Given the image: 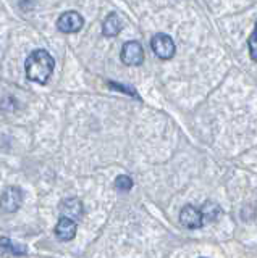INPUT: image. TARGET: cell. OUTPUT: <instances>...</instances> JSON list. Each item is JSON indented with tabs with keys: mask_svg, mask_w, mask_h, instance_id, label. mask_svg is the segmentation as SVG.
Masks as SVG:
<instances>
[{
	"mask_svg": "<svg viewBox=\"0 0 257 258\" xmlns=\"http://www.w3.org/2000/svg\"><path fill=\"white\" fill-rule=\"evenodd\" d=\"M54 67H55L54 56L47 50H44V48L34 50L28 56L26 63H25L28 79L34 81V83H39V84H45L47 81H49L52 71H54Z\"/></svg>",
	"mask_w": 257,
	"mask_h": 258,
	"instance_id": "obj_1",
	"label": "cell"
},
{
	"mask_svg": "<svg viewBox=\"0 0 257 258\" xmlns=\"http://www.w3.org/2000/svg\"><path fill=\"white\" fill-rule=\"evenodd\" d=\"M150 47L160 60H170V58H173L175 52H176L173 39L168 34H164V32H159V34L152 37Z\"/></svg>",
	"mask_w": 257,
	"mask_h": 258,
	"instance_id": "obj_2",
	"label": "cell"
},
{
	"mask_svg": "<svg viewBox=\"0 0 257 258\" xmlns=\"http://www.w3.org/2000/svg\"><path fill=\"white\" fill-rule=\"evenodd\" d=\"M120 58L126 67H139L144 61V50L138 40H128L122 47Z\"/></svg>",
	"mask_w": 257,
	"mask_h": 258,
	"instance_id": "obj_3",
	"label": "cell"
},
{
	"mask_svg": "<svg viewBox=\"0 0 257 258\" xmlns=\"http://www.w3.org/2000/svg\"><path fill=\"white\" fill-rule=\"evenodd\" d=\"M23 202V192L17 185H10L7 187L2 196H0V208L4 210L5 213H13L21 207Z\"/></svg>",
	"mask_w": 257,
	"mask_h": 258,
	"instance_id": "obj_4",
	"label": "cell"
},
{
	"mask_svg": "<svg viewBox=\"0 0 257 258\" xmlns=\"http://www.w3.org/2000/svg\"><path fill=\"white\" fill-rule=\"evenodd\" d=\"M83 24H84L83 16L79 15L78 12H75V10L62 13L59 16V20H57L59 31L65 32V34H73V32H78L79 29L83 28Z\"/></svg>",
	"mask_w": 257,
	"mask_h": 258,
	"instance_id": "obj_5",
	"label": "cell"
},
{
	"mask_svg": "<svg viewBox=\"0 0 257 258\" xmlns=\"http://www.w3.org/2000/svg\"><path fill=\"white\" fill-rule=\"evenodd\" d=\"M180 223L188 229H199L204 226V218H202V212L199 208L192 207V205H186L181 212H180Z\"/></svg>",
	"mask_w": 257,
	"mask_h": 258,
	"instance_id": "obj_6",
	"label": "cell"
},
{
	"mask_svg": "<svg viewBox=\"0 0 257 258\" xmlns=\"http://www.w3.org/2000/svg\"><path fill=\"white\" fill-rule=\"evenodd\" d=\"M60 212L63 215V218H68V220H79L83 216V202L76 199V197H71L63 200L60 204Z\"/></svg>",
	"mask_w": 257,
	"mask_h": 258,
	"instance_id": "obj_7",
	"label": "cell"
},
{
	"mask_svg": "<svg viewBox=\"0 0 257 258\" xmlns=\"http://www.w3.org/2000/svg\"><path fill=\"white\" fill-rule=\"evenodd\" d=\"M55 236L62 242L73 240L76 236V221L68 220V218H60L57 226H55Z\"/></svg>",
	"mask_w": 257,
	"mask_h": 258,
	"instance_id": "obj_8",
	"label": "cell"
},
{
	"mask_svg": "<svg viewBox=\"0 0 257 258\" xmlns=\"http://www.w3.org/2000/svg\"><path fill=\"white\" fill-rule=\"evenodd\" d=\"M123 28V21L120 18V15L112 12L106 20H104V24H102V34L106 37H114L117 36L120 31Z\"/></svg>",
	"mask_w": 257,
	"mask_h": 258,
	"instance_id": "obj_9",
	"label": "cell"
},
{
	"mask_svg": "<svg viewBox=\"0 0 257 258\" xmlns=\"http://www.w3.org/2000/svg\"><path fill=\"white\" fill-rule=\"evenodd\" d=\"M12 253V255H25L26 247L15 244L9 237H0V255Z\"/></svg>",
	"mask_w": 257,
	"mask_h": 258,
	"instance_id": "obj_10",
	"label": "cell"
},
{
	"mask_svg": "<svg viewBox=\"0 0 257 258\" xmlns=\"http://www.w3.org/2000/svg\"><path fill=\"white\" fill-rule=\"evenodd\" d=\"M200 212H202V218H204V224L209 223V221H215L217 216L220 215V207L214 204V202H205L204 207L200 208Z\"/></svg>",
	"mask_w": 257,
	"mask_h": 258,
	"instance_id": "obj_11",
	"label": "cell"
},
{
	"mask_svg": "<svg viewBox=\"0 0 257 258\" xmlns=\"http://www.w3.org/2000/svg\"><path fill=\"white\" fill-rule=\"evenodd\" d=\"M133 179L130 176H126V174H120L117 179H115V189H118L120 192H128V190H131L133 187Z\"/></svg>",
	"mask_w": 257,
	"mask_h": 258,
	"instance_id": "obj_12",
	"label": "cell"
},
{
	"mask_svg": "<svg viewBox=\"0 0 257 258\" xmlns=\"http://www.w3.org/2000/svg\"><path fill=\"white\" fill-rule=\"evenodd\" d=\"M247 47H249V55H251V58L254 61H257V21H255L252 34L247 39Z\"/></svg>",
	"mask_w": 257,
	"mask_h": 258,
	"instance_id": "obj_13",
	"label": "cell"
}]
</instances>
